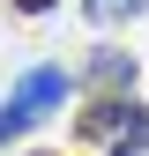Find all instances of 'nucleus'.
Segmentation results:
<instances>
[{"instance_id":"nucleus-1","label":"nucleus","mask_w":149,"mask_h":156,"mask_svg":"<svg viewBox=\"0 0 149 156\" xmlns=\"http://www.w3.org/2000/svg\"><path fill=\"white\" fill-rule=\"evenodd\" d=\"M74 126H82V141H104L112 156H142V149H149V104H134L127 89L89 97V112H82Z\"/></svg>"},{"instance_id":"nucleus-2","label":"nucleus","mask_w":149,"mask_h":156,"mask_svg":"<svg viewBox=\"0 0 149 156\" xmlns=\"http://www.w3.org/2000/svg\"><path fill=\"white\" fill-rule=\"evenodd\" d=\"M67 89H74V74H67V67H30L23 82L8 89V104H23L30 119H45L52 104H67Z\"/></svg>"},{"instance_id":"nucleus-3","label":"nucleus","mask_w":149,"mask_h":156,"mask_svg":"<svg viewBox=\"0 0 149 156\" xmlns=\"http://www.w3.org/2000/svg\"><path fill=\"white\" fill-rule=\"evenodd\" d=\"M134 74H142V67H134V52H112V45H104V52H89L82 89H97V97H104V89H134Z\"/></svg>"},{"instance_id":"nucleus-4","label":"nucleus","mask_w":149,"mask_h":156,"mask_svg":"<svg viewBox=\"0 0 149 156\" xmlns=\"http://www.w3.org/2000/svg\"><path fill=\"white\" fill-rule=\"evenodd\" d=\"M89 23H127V15H149V0H82Z\"/></svg>"},{"instance_id":"nucleus-5","label":"nucleus","mask_w":149,"mask_h":156,"mask_svg":"<svg viewBox=\"0 0 149 156\" xmlns=\"http://www.w3.org/2000/svg\"><path fill=\"white\" fill-rule=\"evenodd\" d=\"M30 126H37V119H30L23 104H0V141H15V134H30Z\"/></svg>"},{"instance_id":"nucleus-6","label":"nucleus","mask_w":149,"mask_h":156,"mask_svg":"<svg viewBox=\"0 0 149 156\" xmlns=\"http://www.w3.org/2000/svg\"><path fill=\"white\" fill-rule=\"evenodd\" d=\"M8 8H15V15H52L60 0H8Z\"/></svg>"},{"instance_id":"nucleus-7","label":"nucleus","mask_w":149,"mask_h":156,"mask_svg":"<svg viewBox=\"0 0 149 156\" xmlns=\"http://www.w3.org/2000/svg\"><path fill=\"white\" fill-rule=\"evenodd\" d=\"M30 156H60V149H30Z\"/></svg>"}]
</instances>
